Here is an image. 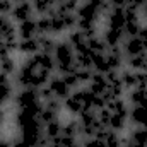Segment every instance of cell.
I'll return each instance as SVG.
<instances>
[{
    "label": "cell",
    "instance_id": "22",
    "mask_svg": "<svg viewBox=\"0 0 147 147\" xmlns=\"http://www.w3.org/2000/svg\"><path fill=\"white\" fill-rule=\"evenodd\" d=\"M33 7H34V12L39 16H46L51 9L57 7V2L55 0H33Z\"/></svg>",
    "mask_w": 147,
    "mask_h": 147
},
{
    "label": "cell",
    "instance_id": "35",
    "mask_svg": "<svg viewBox=\"0 0 147 147\" xmlns=\"http://www.w3.org/2000/svg\"><path fill=\"white\" fill-rule=\"evenodd\" d=\"M142 12H144V17H146V21H147V3L144 5V9H142Z\"/></svg>",
    "mask_w": 147,
    "mask_h": 147
},
{
    "label": "cell",
    "instance_id": "37",
    "mask_svg": "<svg viewBox=\"0 0 147 147\" xmlns=\"http://www.w3.org/2000/svg\"><path fill=\"white\" fill-rule=\"evenodd\" d=\"M80 2H82V0H80Z\"/></svg>",
    "mask_w": 147,
    "mask_h": 147
},
{
    "label": "cell",
    "instance_id": "12",
    "mask_svg": "<svg viewBox=\"0 0 147 147\" xmlns=\"http://www.w3.org/2000/svg\"><path fill=\"white\" fill-rule=\"evenodd\" d=\"M106 86H108V80H106L105 74L94 72L92 79H91V82H89V86H87V89H89L91 92L98 94V96H103V92L106 91Z\"/></svg>",
    "mask_w": 147,
    "mask_h": 147
},
{
    "label": "cell",
    "instance_id": "26",
    "mask_svg": "<svg viewBox=\"0 0 147 147\" xmlns=\"http://www.w3.org/2000/svg\"><path fill=\"white\" fill-rule=\"evenodd\" d=\"M79 5H80V0H63V2L57 3V10L58 12H72V14H75Z\"/></svg>",
    "mask_w": 147,
    "mask_h": 147
},
{
    "label": "cell",
    "instance_id": "27",
    "mask_svg": "<svg viewBox=\"0 0 147 147\" xmlns=\"http://www.w3.org/2000/svg\"><path fill=\"white\" fill-rule=\"evenodd\" d=\"M92 75H94L92 69H77V79H79L80 84H89Z\"/></svg>",
    "mask_w": 147,
    "mask_h": 147
},
{
    "label": "cell",
    "instance_id": "15",
    "mask_svg": "<svg viewBox=\"0 0 147 147\" xmlns=\"http://www.w3.org/2000/svg\"><path fill=\"white\" fill-rule=\"evenodd\" d=\"M14 96H16V89H14L12 80L0 86V108H7L14 101Z\"/></svg>",
    "mask_w": 147,
    "mask_h": 147
},
{
    "label": "cell",
    "instance_id": "16",
    "mask_svg": "<svg viewBox=\"0 0 147 147\" xmlns=\"http://www.w3.org/2000/svg\"><path fill=\"white\" fill-rule=\"evenodd\" d=\"M62 135L74 137V139H80V137H82L80 121H79V120H69V121H65V123H63V128H62Z\"/></svg>",
    "mask_w": 147,
    "mask_h": 147
},
{
    "label": "cell",
    "instance_id": "24",
    "mask_svg": "<svg viewBox=\"0 0 147 147\" xmlns=\"http://www.w3.org/2000/svg\"><path fill=\"white\" fill-rule=\"evenodd\" d=\"M92 70L98 72V74L110 72V65H108V62H106V55H105V53L94 55V58H92Z\"/></svg>",
    "mask_w": 147,
    "mask_h": 147
},
{
    "label": "cell",
    "instance_id": "9",
    "mask_svg": "<svg viewBox=\"0 0 147 147\" xmlns=\"http://www.w3.org/2000/svg\"><path fill=\"white\" fill-rule=\"evenodd\" d=\"M128 121L134 127H146L147 128V106H132L128 113Z\"/></svg>",
    "mask_w": 147,
    "mask_h": 147
},
{
    "label": "cell",
    "instance_id": "7",
    "mask_svg": "<svg viewBox=\"0 0 147 147\" xmlns=\"http://www.w3.org/2000/svg\"><path fill=\"white\" fill-rule=\"evenodd\" d=\"M120 46H121V51H123L125 58H128V57H135V55H140V53L146 51V50H144V43H142V39H140L139 36L125 38L123 43H121Z\"/></svg>",
    "mask_w": 147,
    "mask_h": 147
},
{
    "label": "cell",
    "instance_id": "33",
    "mask_svg": "<svg viewBox=\"0 0 147 147\" xmlns=\"http://www.w3.org/2000/svg\"><path fill=\"white\" fill-rule=\"evenodd\" d=\"M87 2H91L92 5H96L98 9H101V7H103V5H105V3H106L108 0H87Z\"/></svg>",
    "mask_w": 147,
    "mask_h": 147
},
{
    "label": "cell",
    "instance_id": "34",
    "mask_svg": "<svg viewBox=\"0 0 147 147\" xmlns=\"http://www.w3.org/2000/svg\"><path fill=\"white\" fill-rule=\"evenodd\" d=\"M5 116H7V115H5V110H3V108H0V127H2V125H3V121H5Z\"/></svg>",
    "mask_w": 147,
    "mask_h": 147
},
{
    "label": "cell",
    "instance_id": "4",
    "mask_svg": "<svg viewBox=\"0 0 147 147\" xmlns=\"http://www.w3.org/2000/svg\"><path fill=\"white\" fill-rule=\"evenodd\" d=\"M34 16H36V12H34V7H33L31 2H17V3H14L12 12H10V19L16 24L34 19Z\"/></svg>",
    "mask_w": 147,
    "mask_h": 147
},
{
    "label": "cell",
    "instance_id": "32",
    "mask_svg": "<svg viewBox=\"0 0 147 147\" xmlns=\"http://www.w3.org/2000/svg\"><path fill=\"white\" fill-rule=\"evenodd\" d=\"M121 144H123V147H142V146H137V144L130 142L128 137H121Z\"/></svg>",
    "mask_w": 147,
    "mask_h": 147
},
{
    "label": "cell",
    "instance_id": "29",
    "mask_svg": "<svg viewBox=\"0 0 147 147\" xmlns=\"http://www.w3.org/2000/svg\"><path fill=\"white\" fill-rule=\"evenodd\" d=\"M82 147H105V144L96 137H89V139H82Z\"/></svg>",
    "mask_w": 147,
    "mask_h": 147
},
{
    "label": "cell",
    "instance_id": "21",
    "mask_svg": "<svg viewBox=\"0 0 147 147\" xmlns=\"http://www.w3.org/2000/svg\"><path fill=\"white\" fill-rule=\"evenodd\" d=\"M87 48L94 53V55H98V53H106L108 51V45L105 43V39L99 36H92V38H87Z\"/></svg>",
    "mask_w": 147,
    "mask_h": 147
},
{
    "label": "cell",
    "instance_id": "36",
    "mask_svg": "<svg viewBox=\"0 0 147 147\" xmlns=\"http://www.w3.org/2000/svg\"><path fill=\"white\" fill-rule=\"evenodd\" d=\"M17 2H31V3H33V0H17ZM17 2H16V3H17Z\"/></svg>",
    "mask_w": 147,
    "mask_h": 147
},
{
    "label": "cell",
    "instance_id": "20",
    "mask_svg": "<svg viewBox=\"0 0 147 147\" xmlns=\"http://www.w3.org/2000/svg\"><path fill=\"white\" fill-rule=\"evenodd\" d=\"M128 140L137 144V146H142V147H147V128L146 127H135L130 135H128Z\"/></svg>",
    "mask_w": 147,
    "mask_h": 147
},
{
    "label": "cell",
    "instance_id": "11",
    "mask_svg": "<svg viewBox=\"0 0 147 147\" xmlns=\"http://www.w3.org/2000/svg\"><path fill=\"white\" fill-rule=\"evenodd\" d=\"M103 39H105V43L108 45V48H110V46H120V45L123 43V39H125V33H123V29L106 28L105 33H103Z\"/></svg>",
    "mask_w": 147,
    "mask_h": 147
},
{
    "label": "cell",
    "instance_id": "2",
    "mask_svg": "<svg viewBox=\"0 0 147 147\" xmlns=\"http://www.w3.org/2000/svg\"><path fill=\"white\" fill-rule=\"evenodd\" d=\"M53 58H55V63H57V72L60 75L77 72L75 51H74V48L70 46V43L67 39L57 43V48L53 51Z\"/></svg>",
    "mask_w": 147,
    "mask_h": 147
},
{
    "label": "cell",
    "instance_id": "3",
    "mask_svg": "<svg viewBox=\"0 0 147 147\" xmlns=\"http://www.w3.org/2000/svg\"><path fill=\"white\" fill-rule=\"evenodd\" d=\"M12 103H14L16 110H21V108L34 106V105H38V103H41V99H39L38 89H21L19 92H16Z\"/></svg>",
    "mask_w": 147,
    "mask_h": 147
},
{
    "label": "cell",
    "instance_id": "19",
    "mask_svg": "<svg viewBox=\"0 0 147 147\" xmlns=\"http://www.w3.org/2000/svg\"><path fill=\"white\" fill-rule=\"evenodd\" d=\"M120 80H121V86H123V89H127V91H130V89H134L135 86H137V77H135V70H132V69H121L120 70Z\"/></svg>",
    "mask_w": 147,
    "mask_h": 147
},
{
    "label": "cell",
    "instance_id": "17",
    "mask_svg": "<svg viewBox=\"0 0 147 147\" xmlns=\"http://www.w3.org/2000/svg\"><path fill=\"white\" fill-rule=\"evenodd\" d=\"M125 63L132 70H147V53L144 51L140 55L128 57V58H125Z\"/></svg>",
    "mask_w": 147,
    "mask_h": 147
},
{
    "label": "cell",
    "instance_id": "18",
    "mask_svg": "<svg viewBox=\"0 0 147 147\" xmlns=\"http://www.w3.org/2000/svg\"><path fill=\"white\" fill-rule=\"evenodd\" d=\"M62 128H63V121H62L60 118H57V120H53V121L45 123V135H46L50 140H53V139H57V137L62 135Z\"/></svg>",
    "mask_w": 147,
    "mask_h": 147
},
{
    "label": "cell",
    "instance_id": "8",
    "mask_svg": "<svg viewBox=\"0 0 147 147\" xmlns=\"http://www.w3.org/2000/svg\"><path fill=\"white\" fill-rule=\"evenodd\" d=\"M17 36H19V39H31V38L39 36L36 17H34V19H29V21H24V22H21V24H17Z\"/></svg>",
    "mask_w": 147,
    "mask_h": 147
},
{
    "label": "cell",
    "instance_id": "10",
    "mask_svg": "<svg viewBox=\"0 0 147 147\" xmlns=\"http://www.w3.org/2000/svg\"><path fill=\"white\" fill-rule=\"evenodd\" d=\"M106 19V28H113V29H123L125 26V10L113 7L111 12L105 17Z\"/></svg>",
    "mask_w": 147,
    "mask_h": 147
},
{
    "label": "cell",
    "instance_id": "30",
    "mask_svg": "<svg viewBox=\"0 0 147 147\" xmlns=\"http://www.w3.org/2000/svg\"><path fill=\"white\" fill-rule=\"evenodd\" d=\"M12 147H33V146H31V144H28L26 140H22V139L17 135V137H14V139H12Z\"/></svg>",
    "mask_w": 147,
    "mask_h": 147
},
{
    "label": "cell",
    "instance_id": "31",
    "mask_svg": "<svg viewBox=\"0 0 147 147\" xmlns=\"http://www.w3.org/2000/svg\"><path fill=\"white\" fill-rule=\"evenodd\" d=\"M146 3H147V0H128V5H132V7L139 9V10H142Z\"/></svg>",
    "mask_w": 147,
    "mask_h": 147
},
{
    "label": "cell",
    "instance_id": "28",
    "mask_svg": "<svg viewBox=\"0 0 147 147\" xmlns=\"http://www.w3.org/2000/svg\"><path fill=\"white\" fill-rule=\"evenodd\" d=\"M63 77V80L67 82V86L75 91V89H79V86H80V82H79V79H77V72H72V74H65V75H62Z\"/></svg>",
    "mask_w": 147,
    "mask_h": 147
},
{
    "label": "cell",
    "instance_id": "6",
    "mask_svg": "<svg viewBox=\"0 0 147 147\" xmlns=\"http://www.w3.org/2000/svg\"><path fill=\"white\" fill-rule=\"evenodd\" d=\"M46 86L50 87L51 94H53L55 98L62 99V101H65V99L72 94V89L67 86V82L63 80L62 75H51V79H50V82H48Z\"/></svg>",
    "mask_w": 147,
    "mask_h": 147
},
{
    "label": "cell",
    "instance_id": "13",
    "mask_svg": "<svg viewBox=\"0 0 147 147\" xmlns=\"http://www.w3.org/2000/svg\"><path fill=\"white\" fill-rule=\"evenodd\" d=\"M19 53H24L28 57L39 53V41L38 38H31V39H19V46H17Z\"/></svg>",
    "mask_w": 147,
    "mask_h": 147
},
{
    "label": "cell",
    "instance_id": "23",
    "mask_svg": "<svg viewBox=\"0 0 147 147\" xmlns=\"http://www.w3.org/2000/svg\"><path fill=\"white\" fill-rule=\"evenodd\" d=\"M39 41V51L41 53H48V55H53L55 48H57V39L53 36H38Z\"/></svg>",
    "mask_w": 147,
    "mask_h": 147
},
{
    "label": "cell",
    "instance_id": "14",
    "mask_svg": "<svg viewBox=\"0 0 147 147\" xmlns=\"http://www.w3.org/2000/svg\"><path fill=\"white\" fill-rule=\"evenodd\" d=\"M128 99L132 106H144L147 105V87H134L128 91Z\"/></svg>",
    "mask_w": 147,
    "mask_h": 147
},
{
    "label": "cell",
    "instance_id": "25",
    "mask_svg": "<svg viewBox=\"0 0 147 147\" xmlns=\"http://www.w3.org/2000/svg\"><path fill=\"white\" fill-rule=\"evenodd\" d=\"M0 72L5 74V75H9V77L17 72V65H16V60L12 58V55L0 58Z\"/></svg>",
    "mask_w": 147,
    "mask_h": 147
},
{
    "label": "cell",
    "instance_id": "1",
    "mask_svg": "<svg viewBox=\"0 0 147 147\" xmlns=\"http://www.w3.org/2000/svg\"><path fill=\"white\" fill-rule=\"evenodd\" d=\"M53 74L45 70L38 63L36 55H31L26 58V62L21 65V69L14 74V86H19L21 89H39L50 82Z\"/></svg>",
    "mask_w": 147,
    "mask_h": 147
},
{
    "label": "cell",
    "instance_id": "5",
    "mask_svg": "<svg viewBox=\"0 0 147 147\" xmlns=\"http://www.w3.org/2000/svg\"><path fill=\"white\" fill-rule=\"evenodd\" d=\"M75 16H77L79 21H87V22H94V24H98L99 19H103L99 9H98L96 5H92L91 2H87V0H82V2H80V5H79Z\"/></svg>",
    "mask_w": 147,
    "mask_h": 147
}]
</instances>
